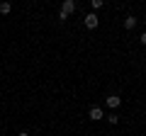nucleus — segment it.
<instances>
[{"instance_id": "f257e3e1", "label": "nucleus", "mask_w": 146, "mask_h": 136, "mask_svg": "<svg viewBox=\"0 0 146 136\" xmlns=\"http://www.w3.org/2000/svg\"><path fill=\"white\" fill-rule=\"evenodd\" d=\"M73 12H76V3H73V0H63L61 10H58V17H61V20H68Z\"/></svg>"}, {"instance_id": "f03ea898", "label": "nucleus", "mask_w": 146, "mask_h": 136, "mask_svg": "<svg viewBox=\"0 0 146 136\" xmlns=\"http://www.w3.org/2000/svg\"><path fill=\"white\" fill-rule=\"evenodd\" d=\"M98 24H100V17L95 15V12H88V15H85V27H88V29H98Z\"/></svg>"}, {"instance_id": "7ed1b4c3", "label": "nucleus", "mask_w": 146, "mask_h": 136, "mask_svg": "<svg viewBox=\"0 0 146 136\" xmlns=\"http://www.w3.org/2000/svg\"><path fill=\"white\" fill-rule=\"evenodd\" d=\"M105 105H107L110 110H117V107L122 105V97H119V95H110V97L105 100Z\"/></svg>"}, {"instance_id": "20e7f679", "label": "nucleus", "mask_w": 146, "mask_h": 136, "mask_svg": "<svg viewBox=\"0 0 146 136\" xmlns=\"http://www.w3.org/2000/svg\"><path fill=\"white\" fill-rule=\"evenodd\" d=\"M88 117H90V119H93V121H100V119H102V110H100V107H90V112H88Z\"/></svg>"}, {"instance_id": "39448f33", "label": "nucleus", "mask_w": 146, "mask_h": 136, "mask_svg": "<svg viewBox=\"0 0 146 136\" xmlns=\"http://www.w3.org/2000/svg\"><path fill=\"white\" fill-rule=\"evenodd\" d=\"M124 27H127V29H134V27H136V17H134V15L124 17Z\"/></svg>"}, {"instance_id": "423d86ee", "label": "nucleus", "mask_w": 146, "mask_h": 136, "mask_svg": "<svg viewBox=\"0 0 146 136\" xmlns=\"http://www.w3.org/2000/svg\"><path fill=\"white\" fill-rule=\"evenodd\" d=\"M10 12H12L10 3H0V15H10Z\"/></svg>"}, {"instance_id": "0eeeda50", "label": "nucleus", "mask_w": 146, "mask_h": 136, "mask_svg": "<svg viewBox=\"0 0 146 136\" xmlns=\"http://www.w3.org/2000/svg\"><path fill=\"white\" fill-rule=\"evenodd\" d=\"M107 121H110V124H117V121H119V117H117V114H107Z\"/></svg>"}, {"instance_id": "6e6552de", "label": "nucleus", "mask_w": 146, "mask_h": 136, "mask_svg": "<svg viewBox=\"0 0 146 136\" xmlns=\"http://www.w3.org/2000/svg\"><path fill=\"white\" fill-rule=\"evenodd\" d=\"M90 5H93V10H100V7H102V0H93Z\"/></svg>"}, {"instance_id": "1a4fd4ad", "label": "nucleus", "mask_w": 146, "mask_h": 136, "mask_svg": "<svg viewBox=\"0 0 146 136\" xmlns=\"http://www.w3.org/2000/svg\"><path fill=\"white\" fill-rule=\"evenodd\" d=\"M141 44H144V46H146V32H144V34H141Z\"/></svg>"}, {"instance_id": "9d476101", "label": "nucleus", "mask_w": 146, "mask_h": 136, "mask_svg": "<svg viewBox=\"0 0 146 136\" xmlns=\"http://www.w3.org/2000/svg\"><path fill=\"white\" fill-rule=\"evenodd\" d=\"M17 136H29V134H27V131H20V134H17Z\"/></svg>"}]
</instances>
